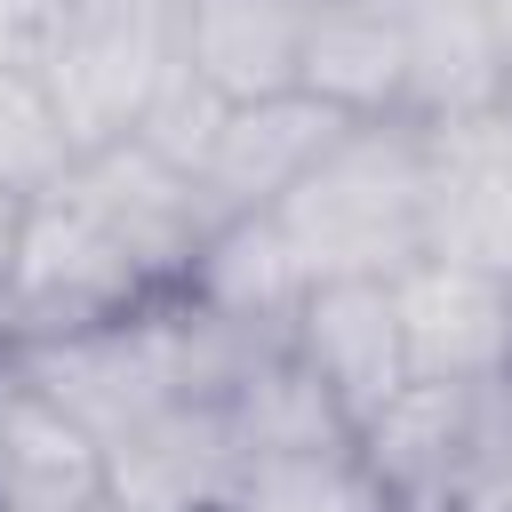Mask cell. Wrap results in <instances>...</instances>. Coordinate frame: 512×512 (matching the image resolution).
Here are the masks:
<instances>
[{
  "mask_svg": "<svg viewBox=\"0 0 512 512\" xmlns=\"http://www.w3.org/2000/svg\"><path fill=\"white\" fill-rule=\"evenodd\" d=\"M304 296L320 280H392L424 256L432 224V120H344V136L256 216Z\"/></svg>",
  "mask_w": 512,
  "mask_h": 512,
  "instance_id": "1",
  "label": "cell"
},
{
  "mask_svg": "<svg viewBox=\"0 0 512 512\" xmlns=\"http://www.w3.org/2000/svg\"><path fill=\"white\" fill-rule=\"evenodd\" d=\"M288 352L312 368V384L336 400L352 432H368L416 376H408V336L392 280H320L288 312Z\"/></svg>",
  "mask_w": 512,
  "mask_h": 512,
  "instance_id": "2",
  "label": "cell"
},
{
  "mask_svg": "<svg viewBox=\"0 0 512 512\" xmlns=\"http://www.w3.org/2000/svg\"><path fill=\"white\" fill-rule=\"evenodd\" d=\"M408 376L416 384H504L512 376V280L416 256L392 272Z\"/></svg>",
  "mask_w": 512,
  "mask_h": 512,
  "instance_id": "3",
  "label": "cell"
},
{
  "mask_svg": "<svg viewBox=\"0 0 512 512\" xmlns=\"http://www.w3.org/2000/svg\"><path fill=\"white\" fill-rule=\"evenodd\" d=\"M344 136V112H328L320 96H272V104H224L200 168H192V192H200V216L208 232L240 224V216H264L328 144Z\"/></svg>",
  "mask_w": 512,
  "mask_h": 512,
  "instance_id": "4",
  "label": "cell"
},
{
  "mask_svg": "<svg viewBox=\"0 0 512 512\" xmlns=\"http://www.w3.org/2000/svg\"><path fill=\"white\" fill-rule=\"evenodd\" d=\"M424 256L512 280V128L496 112L432 120V224H424Z\"/></svg>",
  "mask_w": 512,
  "mask_h": 512,
  "instance_id": "5",
  "label": "cell"
},
{
  "mask_svg": "<svg viewBox=\"0 0 512 512\" xmlns=\"http://www.w3.org/2000/svg\"><path fill=\"white\" fill-rule=\"evenodd\" d=\"M176 64L216 104L296 96V72H304V8L296 0H176Z\"/></svg>",
  "mask_w": 512,
  "mask_h": 512,
  "instance_id": "6",
  "label": "cell"
},
{
  "mask_svg": "<svg viewBox=\"0 0 512 512\" xmlns=\"http://www.w3.org/2000/svg\"><path fill=\"white\" fill-rule=\"evenodd\" d=\"M240 472V440L224 424V400H176L120 448H104V488L136 512H200L224 504Z\"/></svg>",
  "mask_w": 512,
  "mask_h": 512,
  "instance_id": "7",
  "label": "cell"
},
{
  "mask_svg": "<svg viewBox=\"0 0 512 512\" xmlns=\"http://www.w3.org/2000/svg\"><path fill=\"white\" fill-rule=\"evenodd\" d=\"M304 96H320L344 120H392L408 112V24L400 0H320L304 8Z\"/></svg>",
  "mask_w": 512,
  "mask_h": 512,
  "instance_id": "8",
  "label": "cell"
},
{
  "mask_svg": "<svg viewBox=\"0 0 512 512\" xmlns=\"http://www.w3.org/2000/svg\"><path fill=\"white\" fill-rule=\"evenodd\" d=\"M104 496V448L0 352V512H80Z\"/></svg>",
  "mask_w": 512,
  "mask_h": 512,
  "instance_id": "9",
  "label": "cell"
},
{
  "mask_svg": "<svg viewBox=\"0 0 512 512\" xmlns=\"http://www.w3.org/2000/svg\"><path fill=\"white\" fill-rule=\"evenodd\" d=\"M408 24V112L416 120H480L512 80V48L488 0H400Z\"/></svg>",
  "mask_w": 512,
  "mask_h": 512,
  "instance_id": "10",
  "label": "cell"
},
{
  "mask_svg": "<svg viewBox=\"0 0 512 512\" xmlns=\"http://www.w3.org/2000/svg\"><path fill=\"white\" fill-rule=\"evenodd\" d=\"M232 512H392L376 464L360 440H320V448H272L240 456L232 472Z\"/></svg>",
  "mask_w": 512,
  "mask_h": 512,
  "instance_id": "11",
  "label": "cell"
},
{
  "mask_svg": "<svg viewBox=\"0 0 512 512\" xmlns=\"http://www.w3.org/2000/svg\"><path fill=\"white\" fill-rule=\"evenodd\" d=\"M496 8V32H504V48H512V0H488Z\"/></svg>",
  "mask_w": 512,
  "mask_h": 512,
  "instance_id": "12",
  "label": "cell"
},
{
  "mask_svg": "<svg viewBox=\"0 0 512 512\" xmlns=\"http://www.w3.org/2000/svg\"><path fill=\"white\" fill-rule=\"evenodd\" d=\"M80 512H136V504H120V496L104 488V496H96V504H80Z\"/></svg>",
  "mask_w": 512,
  "mask_h": 512,
  "instance_id": "13",
  "label": "cell"
},
{
  "mask_svg": "<svg viewBox=\"0 0 512 512\" xmlns=\"http://www.w3.org/2000/svg\"><path fill=\"white\" fill-rule=\"evenodd\" d=\"M496 120H504V128H512V80H504V96H496Z\"/></svg>",
  "mask_w": 512,
  "mask_h": 512,
  "instance_id": "14",
  "label": "cell"
},
{
  "mask_svg": "<svg viewBox=\"0 0 512 512\" xmlns=\"http://www.w3.org/2000/svg\"><path fill=\"white\" fill-rule=\"evenodd\" d=\"M200 512H232V504H200Z\"/></svg>",
  "mask_w": 512,
  "mask_h": 512,
  "instance_id": "15",
  "label": "cell"
},
{
  "mask_svg": "<svg viewBox=\"0 0 512 512\" xmlns=\"http://www.w3.org/2000/svg\"><path fill=\"white\" fill-rule=\"evenodd\" d=\"M296 8H320V0H296Z\"/></svg>",
  "mask_w": 512,
  "mask_h": 512,
  "instance_id": "16",
  "label": "cell"
}]
</instances>
